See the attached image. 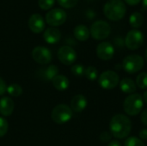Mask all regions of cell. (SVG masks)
<instances>
[{"instance_id": "6da1fadb", "label": "cell", "mask_w": 147, "mask_h": 146, "mask_svg": "<svg viewBox=\"0 0 147 146\" xmlns=\"http://www.w3.org/2000/svg\"><path fill=\"white\" fill-rule=\"evenodd\" d=\"M109 128L111 134L116 139H125L127 138L132 130V121L131 120L121 114H116L112 117Z\"/></svg>"}, {"instance_id": "7a4b0ae2", "label": "cell", "mask_w": 147, "mask_h": 146, "mask_svg": "<svg viewBox=\"0 0 147 146\" xmlns=\"http://www.w3.org/2000/svg\"><path fill=\"white\" fill-rule=\"evenodd\" d=\"M127 11V7L122 0H109L103 7V13L105 16L111 21L121 20Z\"/></svg>"}, {"instance_id": "3957f363", "label": "cell", "mask_w": 147, "mask_h": 146, "mask_svg": "<svg viewBox=\"0 0 147 146\" xmlns=\"http://www.w3.org/2000/svg\"><path fill=\"white\" fill-rule=\"evenodd\" d=\"M144 107V100L141 95L134 93L129 95L124 101L123 108L126 114L130 116L138 115Z\"/></svg>"}, {"instance_id": "277c9868", "label": "cell", "mask_w": 147, "mask_h": 146, "mask_svg": "<svg viewBox=\"0 0 147 146\" xmlns=\"http://www.w3.org/2000/svg\"><path fill=\"white\" fill-rule=\"evenodd\" d=\"M51 116L56 124H65L72 118V110L65 104H59L53 109Z\"/></svg>"}, {"instance_id": "5b68a950", "label": "cell", "mask_w": 147, "mask_h": 146, "mask_svg": "<svg viewBox=\"0 0 147 146\" xmlns=\"http://www.w3.org/2000/svg\"><path fill=\"white\" fill-rule=\"evenodd\" d=\"M90 33L95 40H102L109 36L111 33V27L105 21H96L91 25Z\"/></svg>"}, {"instance_id": "8992f818", "label": "cell", "mask_w": 147, "mask_h": 146, "mask_svg": "<svg viewBox=\"0 0 147 146\" xmlns=\"http://www.w3.org/2000/svg\"><path fill=\"white\" fill-rule=\"evenodd\" d=\"M122 65L125 71L130 74H134L143 68L144 59L138 54H131L124 58Z\"/></svg>"}, {"instance_id": "52a82bcc", "label": "cell", "mask_w": 147, "mask_h": 146, "mask_svg": "<svg viewBox=\"0 0 147 146\" xmlns=\"http://www.w3.org/2000/svg\"><path fill=\"white\" fill-rule=\"evenodd\" d=\"M99 85L104 89H112L115 88L120 83L119 75L114 71H103L98 79Z\"/></svg>"}, {"instance_id": "ba28073f", "label": "cell", "mask_w": 147, "mask_h": 146, "mask_svg": "<svg viewBox=\"0 0 147 146\" xmlns=\"http://www.w3.org/2000/svg\"><path fill=\"white\" fill-rule=\"evenodd\" d=\"M124 42L128 49L137 50L144 42V34L138 29H132L127 34Z\"/></svg>"}, {"instance_id": "9c48e42d", "label": "cell", "mask_w": 147, "mask_h": 146, "mask_svg": "<svg viewBox=\"0 0 147 146\" xmlns=\"http://www.w3.org/2000/svg\"><path fill=\"white\" fill-rule=\"evenodd\" d=\"M66 12L62 9H53L46 14V22L52 27H59L66 21Z\"/></svg>"}, {"instance_id": "30bf717a", "label": "cell", "mask_w": 147, "mask_h": 146, "mask_svg": "<svg viewBox=\"0 0 147 146\" xmlns=\"http://www.w3.org/2000/svg\"><path fill=\"white\" fill-rule=\"evenodd\" d=\"M58 58L62 64L65 65H71L77 59V52L72 47L69 46H64L59 49Z\"/></svg>"}, {"instance_id": "8fae6325", "label": "cell", "mask_w": 147, "mask_h": 146, "mask_svg": "<svg viewBox=\"0 0 147 146\" xmlns=\"http://www.w3.org/2000/svg\"><path fill=\"white\" fill-rule=\"evenodd\" d=\"M32 58L39 64L47 65L52 60V52L45 46H36L32 51Z\"/></svg>"}, {"instance_id": "7c38bea8", "label": "cell", "mask_w": 147, "mask_h": 146, "mask_svg": "<svg viewBox=\"0 0 147 146\" xmlns=\"http://www.w3.org/2000/svg\"><path fill=\"white\" fill-rule=\"evenodd\" d=\"M96 54L98 58L102 60H109L114 57L115 54L114 46L108 41L101 42L96 47Z\"/></svg>"}, {"instance_id": "4fadbf2b", "label": "cell", "mask_w": 147, "mask_h": 146, "mask_svg": "<svg viewBox=\"0 0 147 146\" xmlns=\"http://www.w3.org/2000/svg\"><path fill=\"white\" fill-rule=\"evenodd\" d=\"M28 27L33 33H41L45 28V22L41 15L33 14L28 19Z\"/></svg>"}, {"instance_id": "5bb4252c", "label": "cell", "mask_w": 147, "mask_h": 146, "mask_svg": "<svg viewBox=\"0 0 147 146\" xmlns=\"http://www.w3.org/2000/svg\"><path fill=\"white\" fill-rule=\"evenodd\" d=\"M87 104H88V101L84 96L77 95L71 101V108L74 112L81 113L86 108Z\"/></svg>"}, {"instance_id": "9a60e30c", "label": "cell", "mask_w": 147, "mask_h": 146, "mask_svg": "<svg viewBox=\"0 0 147 146\" xmlns=\"http://www.w3.org/2000/svg\"><path fill=\"white\" fill-rule=\"evenodd\" d=\"M43 37L46 42H47L48 44H55L60 40L61 33L58 28L54 27H51L46 29V31L44 32Z\"/></svg>"}, {"instance_id": "2e32d148", "label": "cell", "mask_w": 147, "mask_h": 146, "mask_svg": "<svg viewBox=\"0 0 147 146\" xmlns=\"http://www.w3.org/2000/svg\"><path fill=\"white\" fill-rule=\"evenodd\" d=\"M14 102L11 98L3 96L0 99V114L3 116H9L14 111Z\"/></svg>"}, {"instance_id": "e0dca14e", "label": "cell", "mask_w": 147, "mask_h": 146, "mask_svg": "<svg viewBox=\"0 0 147 146\" xmlns=\"http://www.w3.org/2000/svg\"><path fill=\"white\" fill-rule=\"evenodd\" d=\"M39 72L40 73V77H41L42 79H45L47 81H52L58 75L59 68L56 65H48L47 67L40 69Z\"/></svg>"}, {"instance_id": "ac0fdd59", "label": "cell", "mask_w": 147, "mask_h": 146, "mask_svg": "<svg viewBox=\"0 0 147 146\" xmlns=\"http://www.w3.org/2000/svg\"><path fill=\"white\" fill-rule=\"evenodd\" d=\"M52 83H53V87L59 91H64L67 89L70 84L69 79L64 75H57L52 80Z\"/></svg>"}, {"instance_id": "d6986e66", "label": "cell", "mask_w": 147, "mask_h": 146, "mask_svg": "<svg viewBox=\"0 0 147 146\" xmlns=\"http://www.w3.org/2000/svg\"><path fill=\"white\" fill-rule=\"evenodd\" d=\"M73 34L74 36L76 37L77 40H78L79 41H85L89 39L90 37V29L83 24L78 25L77 27H75L74 30H73Z\"/></svg>"}, {"instance_id": "ffe728a7", "label": "cell", "mask_w": 147, "mask_h": 146, "mask_svg": "<svg viewBox=\"0 0 147 146\" xmlns=\"http://www.w3.org/2000/svg\"><path fill=\"white\" fill-rule=\"evenodd\" d=\"M120 89L126 94H134L136 91V83L130 78L125 77L120 83Z\"/></svg>"}, {"instance_id": "44dd1931", "label": "cell", "mask_w": 147, "mask_h": 146, "mask_svg": "<svg viewBox=\"0 0 147 146\" xmlns=\"http://www.w3.org/2000/svg\"><path fill=\"white\" fill-rule=\"evenodd\" d=\"M130 25L135 29L140 28L144 23V16L140 12H134L129 17Z\"/></svg>"}, {"instance_id": "7402d4cb", "label": "cell", "mask_w": 147, "mask_h": 146, "mask_svg": "<svg viewBox=\"0 0 147 146\" xmlns=\"http://www.w3.org/2000/svg\"><path fill=\"white\" fill-rule=\"evenodd\" d=\"M6 91L9 93V96H11L13 97H18L22 93V89L20 85H18L16 83H12L7 87Z\"/></svg>"}, {"instance_id": "603a6c76", "label": "cell", "mask_w": 147, "mask_h": 146, "mask_svg": "<svg viewBox=\"0 0 147 146\" xmlns=\"http://www.w3.org/2000/svg\"><path fill=\"white\" fill-rule=\"evenodd\" d=\"M136 85L142 89H147V72H141L136 77Z\"/></svg>"}, {"instance_id": "cb8c5ba5", "label": "cell", "mask_w": 147, "mask_h": 146, "mask_svg": "<svg viewBox=\"0 0 147 146\" xmlns=\"http://www.w3.org/2000/svg\"><path fill=\"white\" fill-rule=\"evenodd\" d=\"M84 76L91 81L96 80L98 77V71L96 67L94 66H89L87 68H85V72H84Z\"/></svg>"}, {"instance_id": "d4e9b609", "label": "cell", "mask_w": 147, "mask_h": 146, "mask_svg": "<svg viewBox=\"0 0 147 146\" xmlns=\"http://www.w3.org/2000/svg\"><path fill=\"white\" fill-rule=\"evenodd\" d=\"M125 146H145V145L140 138L129 137L125 140Z\"/></svg>"}, {"instance_id": "484cf974", "label": "cell", "mask_w": 147, "mask_h": 146, "mask_svg": "<svg viewBox=\"0 0 147 146\" xmlns=\"http://www.w3.org/2000/svg\"><path fill=\"white\" fill-rule=\"evenodd\" d=\"M71 73L75 76V77H82L84 75V72H85V68L84 65H74L71 69Z\"/></svg>"}, {"instance_id": "4316f807", "label": "cell", "mask_w": 147, "mask_h": 146, "mask_svg": "<svg viewBox=\"0 0 147 146\" xmlns=\"http://www.w3.org/2000/svg\"><path fill=\"white\" fill-rule=\"evenodd\" d=\"M59 4L65 9H71L77 5L78 0H57Z\"/></svg>"}, {"instance_id": "83f0119b", "label": "cell", "mask_w": 147, "mask_h": 146, "mask_svg": "<svg viewBox=\"0 0 147 146\" xmlns=\"http://www.w3.org/2000/svg\"><path fill=\"white\" fill-rule=\"evenodd\" d=\"M54 2L55 0H38V4L40 9L47 10L53 6Z\"/></svg>"}, {"instance_id": "f1b7e54d", "label": "cell", "mask_w": 147, "mask_h": 146, "mask_svg": "<svg viewBox=\"0 0 147 146\" xmlns=\"http://www.w3.org/2000/svg\"><path fill=\"white\" fill-rule=\"evenodd\" d=\"M8 132V122L7 120L3 118L0 117V138L3 137Z\"/></svg>"}, {"instance_id": "f546056e", "label": "cell", "mask_w": 147, "mask_h": 146, "mask_svg": "<svg viewBox=\"0 0 147 146\" xmlns=\"http://www.w3.org/2000/svg\"><path fill=\"white\" fill-rule=\"evenodd\" d=\"M6 89H7V86H6V83L0 77V96H3L5 92H6Z\"/></svg>"}, {"instance_id": "4dcf8cb0", "label": "cell", "mask_w": 147, "mask_h": 146, "mask_svg": "<svg viewBox=\"0 0 147 146\" xmlns=\"http://www.w3.org/2000/svg\"><path fill=\"white\" fill-rule=\"evenodd\" d=\"M140 120L145 126H147V109H145L144 111H142V113L140 114Z\"/></svg>"}, {"instance_id": "1f68e13d", "label": "cell", "mask_w": 147, "mask_h": 146, "mask_svg": "<svg viewBox=\"0 0 147 146\" xmlns=\"http://www.w3.org/2000/svg\"><path fill=\"white\" fill-rule=\"evenodd\" d=\"M100 138H101V139H102V141L107 142V141H109V140H110V139H111V135H110L109 133L104 132V133H102L101 134Z\"/></svg>"}, {"instance_id": "d6a6232c", "label": "cell", "mask_w": 147, "mask_h": 146, "mask_svg": "<svg viewBox=\"0 0 147 146\" xmlns=\"http://www.w3.org/2000/svg\"><path fill=\"white\" fill-rule=\"evenodd\" d=\"M140 139L141 140H147V128H145V129H142L140 132Z\"/></svg>"}, {"instance_id": "836d02e7", "label": "cell", "mask_w": 147, "mask_h": 146, "mask_svg": "<svg viewBox=\"0 0 147 146\" xmlns=\"http://www.w3.org/2000/svg\"><path fill=\"white\" fill-rule=\"evenodd\" d=\"M125 2H126L128 5L134 6V5L139 4V3L141 2V0H125Z\"/></svg>"}, {"instance_id": "e575fe53", "label": "cell", "mask_w": 147, "mask_h": 146, "mask_svg": "<svg viewBox=\"0 0 147 146\" xmlns=\"http://www.w3.org/2000/svg\"><path fill=\"white\" fill-rule=\"evenodd\" d=\"M108 146H121V143L119 142V141H117V140H113V141H111Z\"/></svg>"}, {"instance_id": "d590c367", "label": "cell", "mask_w": 147, "mask_h": 146, "mask_svg": "<svg viewBox=\"0 0 147 146\" xmlns=\"http://www.w3.org/2000/svg\"><path fill=\"white\" fill-rule=\"evenodd\" d=\"M143 100H144V102H146L147 104V90L146 91H145V93H144V95H143Z\"/></svg>"}, {"instance_id": "8d00e7d4", "label": "cell", "mask_w": 147, "mask_h": 146, "mask_svg": "<svg viewBox=\"0 0 147 146\" xmlns=\"http://www.w3.org/2000/svg\"><path fill=\"white\" fill-rule=\"evenodd\" d=\"M142 4H143V7L147 9V0H142Z\"/></svg>"}, {"instance_id": "74e56055", "label": "cell", "mask_w": 147, "mask_h": 146, "mask_svg": "<svg viewBox=\"0 0 147 146\" xmlns=\"http://www.w3.org/2000/svg\"><path fill=\"white\" fill-rule=\"evenodd\" d=\"M145 58H146V60L147 61V48L146 50V53H145Z\"/></svg>"}]
</instances>
